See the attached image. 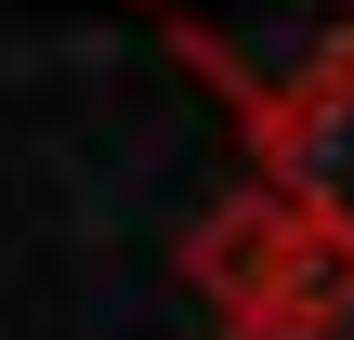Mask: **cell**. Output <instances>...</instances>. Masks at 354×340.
Listing matches in <instances>:
<instances>
[{
  "label": "cell",
  "mask_w": 354,
  "mask_h": 340,
  "mask_svg": "<svg viewBox=\"0 0 354 340\" xmlns=\"http://www.w3.org/2000/svg\"><path fill=\"white\" fill-rule=\"evenodd\" d=\"M184 275L223 301V328H250V314H315V328H328V314L354 301V262L328 249V223L289 210L276 183H236L223 210H197Z\"/></svg>",
  "instance_id": "cell-1"
},
{
  "label": "cell",
  "mask_w": 354,
  "mask_h": 340,
  "mask_svg": "<svg viewBox=\"0 0 354 340\" xmlns=\"http://www.w3.org/2000/svg\"><path fill=\"white\" fill-rule=\"evenodd\" d=\"M250 157H263V183H276L289 210L328 223V249L354 262V52H342V66H315L289 105L250 118Z\"/></svg>",
  "instance_id": "cell-2"
},
{
  "label": "cell",
  "mask_w": 354,
  "mask_h": 340,
  "mask_svg": "<svg viewBox=\"0 0 354 340\" xmlns=\"http://www.w3.org/2000/svg\"><path fill=\"white\" fill-rule=\"evenodd\" d=\"M210 340H328L315 314H250V328H210Z\"/></svg>",
  "instance_id": "cell-3"
}]
</instances>
